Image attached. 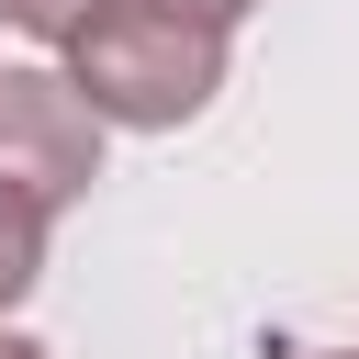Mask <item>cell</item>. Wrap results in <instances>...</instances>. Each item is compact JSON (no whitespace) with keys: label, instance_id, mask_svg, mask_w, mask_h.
<instances>
[{"label":"cell","instance_id":"1","mask_svg":"<svg viewBox=\"0 0 359 359\" xmlns=\"http://www.w3.org/2000/svg\"><path fill=\"white\" fill-rule=\"evenodd\" d=\"M56 56H67L79 101L112 135H180L224 90V34L191 22V11H168V0H101Z\"/></svg>","mask_w":359,"mask_h":359},{"label":"cell","instance_id":"2","mask_svg":"<svg viewBox=\"0 0 359 359\" xmlns=\"http://www.w3.org/2000/svg\"><path fill=\"white\" fill-rule=\"evenodd\" d=\"M101 157H112V123L79 101L67 67H0V180L11 191L67 213L101 191Z\"/></svg>","mask_w":359,"mask_h":359},{"label":"cell","instance_id":"3","mask_svg":"<svg viewBox=\"0 0 359 359\" xmlns=\"http://www.w3.org/2000/svg\"><path fill=\"white\" fill-rule=\"evenodd\" d=\"M45 236H56V213H45L34 191H11V180H0V314H22V303H34V280H45Z\"/></svg>","mask_w":359,"mask_h":359},{"label":"cell","instance_id":"4","mask_svg":"<svg viewBox=\"0 0 359 359\" xmlns=\"http://www.w3.org/2000/svg\"><path fill=\"white\" fill-rule=\"evenodd\" d=\"M90 11H101V0H0V22H11L22 45H67Z\"/></svg>","mask_w":359,"mask_h":359},{"label":"cell","instance_id":"5","mask_svg":"<svg viewBox=\"0 0 359 359\" xmlns=\"http://www.w3.org/2000/svg\"><path fill=\"white\" fill-rule=\"evenodd\" d=\"M168 11H191V22H213V34H236V22L258 11V0H168Z\"/></svg>","mask_w":359,"mask_h":359},{"label":"cell","instance_id":"6","mask_svg":"<svg viewBox=\"0 0 359 359\" xmlns=\"http://www.w3.org/2000/svg\"><path fill=\"white\" fill-rule=\"evenodd\" d=\"M0 359H56V348H34V337H22L11 314H0Z\"/></svg>","mask_w":359,"mask_h":359},{"label":"cell","instance_id":"7","mask_svg":"<svg viewBox=\"0 0 359 359\" xmlns=\"http://www.w3.org/2000/svg\"><path fill=\"white\" fill-rule=\"evenodd\" d=\"M303 359H359V348H303Z\"/></svg>","mask_w":359,"mask_h":359}]
</instances>
